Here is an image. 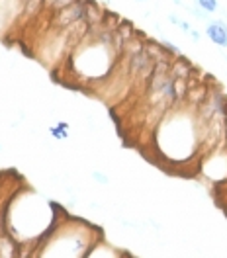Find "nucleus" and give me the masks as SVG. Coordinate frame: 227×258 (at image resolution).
Wrapping results in <instances>:
<instances>
[{
  "mask_svg": "<svg viewBox=\"0 0 227 258\" xmlns=\"http://www.w3.org/2000/svg\"><path fill=\"white\" fill-rule=\"evenodd\" d=\"M79 20H84V0L82 2H77L73 6H67V8H61L57 12H53V18H51V26L53 28H69L73 26L75 22Z\"/></svg>",
  "mask_w": 227,
  "mask_h": 258,
  "instance_id": "1",
  "label": "nucleus"
},
{
  "mask_svg": "<svg viewBox=\"0 0 227 258\" xmlns=\"http://www.w3.org/2000/svg\"><path fill=\"white\" fill-rule=\"evenodd\" d=\"M206 35L213 45L217 47H227V30L223 20H213L206 26Z\"/></svg>",
  "mask_w": 227,
  "mask_h": 258,
  "instance_id": "2",
  "label": "nucleus"
},
{
  "mask_svg": "<svg viewBox=\"0 0 227 258\" xmlns=\"http://www.w3.org/2000/svg\"><path fill=\"white\" fill-rule=\"evenodd\" d=\"M106 12L100 8V4H96L94 0H84V20L88 22L90 28H96L104 24Z\"/></svg>",
  "mask_w": 227,
  "mask_h": 258,
  "instance_id": "3",
  "label": "nucleus"
},
{
  "mask_svg": "<svg viewBox=\"0 0 227 258\" xmlns=\"http://www.w3.org/2000/svg\"><path fill=\"white\" fill-rule=\"evenodd\" d=\"M192 73H194V67L188 63L182 55L171 63V77L173 79H186V81H190Z\"/></svg>",
  "mask_w": 227,
  "mask_h": 258,
  "instance_id": "4",
  "label": "nucleus"
},
{
  "mask_svg": "<svg viewBox=\"0 0 227 258\" xmlns=\"http://www.w3.org/2000/svg\"><path fill=\"white\" fill-rule=\"evenodd\" d=\"M0 258H18V244L10 235H0Z\"/></svg>",
  "mask_w": 227,
  "mask_h": 258,
  "instance_id": "5",
  "label": "nucleus"
},
{
  "mask_svg": "<svg viewBox=\"0 0 227 258\" xmlns=\"http://www.w3.org/2000/svg\"><path fill=\"white\" fill-rule=\"evenodd\" d=\"M196 4H198L204 12H208V14H213V12L219 10V2H217V0H196Z\"/></svg>",
  "mask_w": 227,
  "mask_h": 258,
  "instance_id": "6",
  "label": "nucleus"
},
{
  "mask_svg": "<svg viewBox=\"0 0 227 258\" xmlns=\"http://www.w3.org/2000/svg\"><path fill=\"white\" fill-rule=\"evenodd\" d=\"M77 2H82V0H55L53 8H51L49 12H57V10H61V8H67V6H73V4H77Z\"/></svg>",
  "mask_w": 227,
  "mask_h": 258,
  "instance_id": "7",
  "label": "nucleus"
},
{
  "mask_svg": "<svg viewBox=\"0 0 227 258\" xmlns=\"http://www.w3.org/2000/svg\"><path fill=\"white\" fill-rule=\"evenodd\" d=\"M186 10H188L192 16L198 18V20H206V18H208V12H204V10H202L198 4H194V6H186Z\"/></svg>",
  "mask_w": 227,
  "mask_h": 258,
  "instance_id": "8",
  "label": "nucleus"
},
{
  "mask_svg": "<svg viewBox=\"0 0 227 258\" xmlns=\"http://www.w3.org/2000/svg\"><path fill=\"white\" fill-rule=\"evenodd\" d=\"M51 133H53L57 139H65L67 137V123H59L57 127L51 129Z\"/></svg>",
  "mask_w": 227,
  "mask_h": 258,
  "instance_id": "9",
  "label": "nucleus"
},
{
  "mask_svg": "<svg viewBox=\"0 0 227 258\" xmlns=\"http://www.w3.org/2000/svg\"><path fill=\"white\" fill-rule=\"evenodd\" d=\"M168 22H171V24H173V26H177V28H180V26H182V22H184V20H180V18L177 16V14H168Z\"/></svg>",
  "mask_w": 227,
  "mask_h": 258,
  "instance_id": "10",
  "label": "nucleus"
},
{
  "mask_svg": "<svg viewBox=\"0 0 227 258\" xmlns=\"http://www.w3.org/2000/svg\"><path fill=\"white\" fill-rule=\"evenodd\" d=\"M223 145L227 149V112H225V117H223Z\"/></svg>",
  "mask_w": 227,
  "mask_h": 258,
  "instance_id": "11",
  "label": "nucleus"
},
{
  "mask_svg": "<svg viewBox=\"0 0 227 258\" xmlns=\"http://www.w3.org/2000/svg\"><path fill=\"white\" fill-rule=\"evenodd\" d=\"M94 180L102 182V184H108V178L104 176V174H100V172H94Z\"/></svg>",
  "mask_w": 227,
  "mask_h": 258,
  "instance_id": "12",
  "label": "nucleus"
},
{
  "mask_svg": "<svg viewBox=\"0 0 227 258\" xmlns=\"http://www.w3.org/2000/svg\"><path fill=\"white\" fill-rule=\"evenodd\" d=\"M190 37H192V39H194V41H200V32H198V30H190Z\"/></svg>",
  "mask_w": 227,
  "mask_h": 258,
  "instance_id": "13",
  "label": "nucleus"
},
{
  "mask_svg": "<svg viewBox=\"0 0 227 258\" xmlns=\"http://www.w3.org/2000/svg\"><path fill=\"white\" fill-rule=\"evenodd\" d=\"M137 2H145V0H137Z\"/></svg>",
  "mask_w": 227,
  "mask_h": 258,
  "instance_id": "14",
  "label": "nucleus"
},
{
  "mask_svg": "<svg viewBox=\"0 0 227 258\" xmlns=\"http://www.w3.org/2000/svg\"><path fill=\"white\" fill-rule=\"evenodd\" d=\"M225 30H227V22H225Z\"/></svg>",
  "mask_w": 227,
  "mask_h": 258,
  "instance_id": "15",
  "label": "nucleus"
}]
</instances>
